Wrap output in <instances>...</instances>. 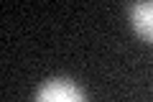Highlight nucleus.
<instances>
[{
    "label": "nucleus",
    "instance_id": "f257e3e1",
    "mask_svg": "<svg viewBox=\"0 0 153 102\" xmlns=\"http://www.w3.org/2000/svg\"><path fill=\"white\" fill-rule=\"evenodd\" d=\"M33 102H89V100L84 95V89L74 79L54 77V79H46L36 89Z\"/></svg>",
    "mask_w": 153,
    "mask_h": 102
},
{
    "label": "nucleus",
    "instance_id": "f03ea898",
    "mask_svg": "<svg viewBox=\"0 0 153 102\" xmlns=\"http://www.w3.org/2000/svg\"><path fill=\"white\" fill-rule=\"evenodd\" d=\"M128 18H130V26L143 41L153 43V0L148 3H133L128 8Z\"/></svg>",
    "mask_w": 153,
    "mask_h": 102
}]
</instances>
